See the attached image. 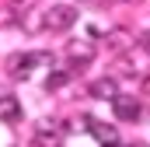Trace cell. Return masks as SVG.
I'll return each instance as SVG.
<instances>
[{
    "instance_id": "3",
    "label": "cell",
    "mask_w": 150,
    "mask_h": 147,
    "mask_svg": "<svg viewBox=\"0 0 150 147\" xmlns=\"http://www.w3.org/2000/svg\"><path fill=\"white\" fill-rule=\"evenodd\" d=\"M67 60H70V70H84L94 63V46L91 42H80V39H70L67 42Z\"/></svg>"
},
{
    "instance_id": "16",
    "label": "cell",
    "mask_w": 150,
    "mask_h": 147,
    "mask_svg": "<svg viewBox=\"0 0 150 147\" xmlns=\"http://www.w3.org/2000/svg\"><path fill=\"white\" fill-rule=\"evenodd\" d=\"M7 4H11V7H18V4H25V0H7Z\"/></svg>"
},
{
    "instance_id": "11",
    "label": "cell",
    "mask_w": 150,
    "mask_h": 147,
    "mask_svg": "<svg viewBox=\"0 0 150 147\" xmlns=\"http://www.w3.org/2000/svg\"><path fill=\"white\" fill-rule=\"evenodd\" d=\"M35 147H63V137H56V133H38Z\"/></svg>"
},
{
    "instance_id": "13",
    "label": "cell",
    "mask_w": 150,
    "mask_h": 147,
    "mask_svg": "<svg viewBox=\"0 0 150 147\" xmlns=\"http://www.w3.org/2000/svg\"><path fill=\"white\" fill-rule=\"evenodd\" d=\"M11 25H18V14L4 7V11H0V28H11Z\"/></svg>"
},
{
    "instance_id": "17",
    "label": "cell",
    "mask_w": 150,
    "mask_h": 147,
    "mask_svg": "<svg viewBox=\"0 0 150 147\" xmlns=\"http://www.w3.org/2000/svg\"><path fill=\"white\" fill-rule=\"evenodd\" d=\"M101 147H119V140H115V144H101Z\"/></svg>"
},
{
    "instance_id": "14",
    "label": "cell",
    "mask_w": 150,
    "mask_h": 147,
    "mask_svg": "<svg viewBox=\"0 0 150 147\" xmlns=\"http://www.w3.org/2000/svg\"><path fill=\"white\" fill-rule=\"evenodd\" d=\"M119 70H126V74H136V63H133V60H126V56H122V60H119Z\"/></svg>"
},
{
    "instance_id": "5",
    "label": "cell",
    "mask_w": 150,
    "mask_h": 147,
    "mask_svg": "<svg viewBox=\"0 0 150 147\" xmlns=\"http://www.w3.org/2000/svg\"><path fill=\"white\" fill-rule=\"evenodd\" d=\"M84 130H87L98 144H115V140H119V130H115V126L101 123V119H91V116H84Z\"/></svg>"
},
{
    "instance_id": "4",
    "label": "cell",
    "mask_w": 150,
    "mask_h": 147,
    "mask_svg": "<svg viewBox=\"0 0 150 147\" xmlns=\"http://www.w3.org/2000/svg\"><path fill=\"white\" fill-rule=\"evenodd\" d=\"M112 109H115V116L122 119V123H136V119H143V105L133 98V95H115L112 98Z\"/></svg>"
},
{
    "instance_id": "6",
    "label": "cell",
    "mask_w": 150,
    "mask_h": 147,
    "mask_svg": "<svg viewBox=\"0 0 150 147\" xmlns=\"http://www.w3.org/2000/svg\"><path fill=\"white\" fill-rule=\"evenodd\" d=\"M87 95L91 98H101V102H112L115 95H119V81L115 77H94L87 84Z\"/></svg>"
},
{
    "instance_id": "2",
    "label": "cell",
    "mask_w": 150,
    "mask_h": 147,
    "mask_svg": "<svg viewBox=\"0 0 150 147\" xmlns=\"http://www.w3.org/2000/svg\"><path fill=\"white\" fill-rule=\"evenodd\" d=\"M77 25V7L74 4H52L45 11V28L49 32H67Z\"/></svg>"
},
{
    "instance_id": "18",
    "label": "cell",
    "mask_w": 150,
    "mask_h": 147,
    "mask_svg": "<svg viewBox=\"0 0 150 147\" xmlns=\"http://www.w3.org/2000/svg\"><path fill=\"white\" fill-rule=\"evenodd\" d=\"M140 147H143V144H140Z\"/></svg>"
},
{
    "instance_id": "8",
    "label": "cell",
    "mask_w": 150,
    "mask_h": 147,
    "mask_svg": "<svg viewBox=\"0 0 150 147\" xmlns=\"http://www.w3.org/2000/svg\"><path fill=\"white\" fill-rule=\"evenodd\" d=\"M105 39H108V46L115 53H126L129 46H136V35H129L126 28H112V32H105Z\"/></svg>"
},
{
    "instance_id": "15",
    "label": "cell",
    "mask_w": 150,
    "mask_h": 147,
    "mask_svg": "<svg viewBox=\"0 0 150 147\" xmlns=\"http://www.w3.org/2000/svg\"><path fill=\"white\" fill-rule=\"evenodd\" d=\"M143 91H147V95H150V74H147V77H143Z\"/></svg>"
},
{
    "instance_id": "10",
    "label": "cell",
    "mask_w": 150,
    "mask_h": 147,
    "mask_svg": "<svg viewBox=\"0 0 150 147\" xmlns=\"http://www.w3.org/2000/svg\"><path fill=\"white\" fill-rule=\"evenodd\" d=\"M35 130H38V133H56V137H63V123H59V119H49V116L38 119Z\"/></svg>"
},
{
    "instance_id": "7",
    "label": "cell",
    "mask_w": 150,
    "mask_h": 147,
    "mask_svg": "<svg viewBox=\"0 0 150 147\" xmlns=\"http://www.w3.org/2000/svg\"><path fill=\"white\" fill-rule=\"evenodd\" d=\"M0 119H4V123H18V119H21V102H18V95H0Z\"/></svg>"
},
{
    "instance_id": "1",
    "label": "cell",
    "mask_w": 150,
    "mask_h": 147,
    "mask_svg": "<svg viewBox=\"0 0 150 147\" xmlns=\"http://www.w3.org/2000/svg\"><path fill=\"white\" fill-rule=\"evenodd\" d=\"M49 63H52L49 53H11L7 56V70L14 81H28V74L35 67H49Z\"/></svg>"
},
{
    "instance_id": "12",
    "label": "cell",
    "mask_w": 150,
    "mask_h": 147,
    "mask_svg": "<svg viewBox=\"0 0 150 147\" xmlns=\"http://www.w3.org/2000/svg\"><path fill=\"white\" fill-rule=\"evenodd\" d=\"M136 46H140V53H147V56H150V28L136 32Z\"/></svg>"
},
{
    "instance_id": "9",
    "label": "cell",
    "mask_w": 150,
    "mask_h": 147,
    "mask_svg": "<svg viewBox=\"0 0 150 147\" xmlns=\"http://www.w3.org/2000/svg\"><path fill=\"white\" fill-rule=\"evenodd\" d=\"M70 84V74L67 70H49V77H45V88L49 91H59V88H67Z\"/></svg>"
}]
</instances>
